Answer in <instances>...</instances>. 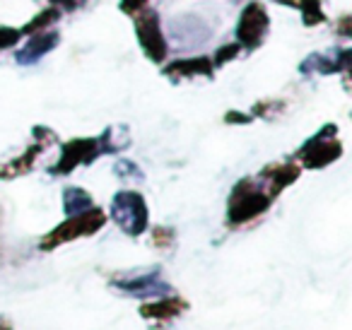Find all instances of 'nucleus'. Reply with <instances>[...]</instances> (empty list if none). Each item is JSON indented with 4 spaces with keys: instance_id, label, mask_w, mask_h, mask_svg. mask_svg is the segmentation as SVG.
I'll list each match as a JSON object with an SVG mask.
<instances>
[{
    "instance_id": "obj_1",
    "label": "nucleus",
    "mask_w": 352,
    "mask_h": 330,
    "mask_svg": "<svg viewBox=\"0 0 352 330\" xmlns=\"http://www.w3.org/2000/svg\"><path fill=\"white\" fill-rule=\"evenodd\" d=\"M270 203L273 198L265 190H261L254 179H241L232 188L230 203H227V224L239 227V224L251 222V219L261 217L270 208Z\"/></svg>"
},
{
    "instance_id": "obj_2",
    "label": "nucleus",
    "mask_w": 352,
    "mask_h": 330,
    "mask_svg": "<svg viewBox=\"0 0 352 330\" xmlns=\"http://www.w3.org/2000/svg\"><path fill=\"white\" fill-rule=\"evenodd\" d=\"M104 224H107V214L92 205V208L85 210V212L70 214V217L65 219V222H60L54 232L46 234L44 241L39 243V248L41 251H54V248L60 246V243L75 241V239H80V236H92V234H97Z\"/></svg>"
},
{
    "instance_id": "obj_3",
    "label": "nucleus",
    "mask_w": 352,
    "mask_h": 330,
    "mask_svg": "<svg viewBox=\"0 0 352 330\" xmlns=\"http://www.w3.org/2000/svg\"><path fill=\"white\" fill-rule=\"evenodd\" d=\"M111 217L128 236H140L145 234L150 222V210L140 193L135 190H118L111 200Z\"/></svg>"
},
{
    "instance_id": "obj_4",
    "label": "nucleus",
    "mask_w": 352,
    "mask_h": 330,
    "mask_svg": "<svg viewBox=\"0 0 352 330\" xmlns=\"http://www.w3.org/2000/svg\"><path fill=\"white\" fill-rule=\"evenodd\" d=\"M336 133H338V126L326 123L316 135L304 142L302 150L297 152V157L302 160V164L307 166V169H323V166L340 160L342 145H340V140H336Z\"/></svg>"
},
{
    "instance_id": "obj_5",
    "label": "nucleus",
    "mask_w": 352,
    "mask_h": 330,
    "mask_svg": "<svg viewBox=\"0 0 352 330\" xmlns=\"http://www.w3.org/2000/svg\"><path fill=\"white\" fill-rule=\"evenodd\" d=\"M111 287L121 292V294L133 296V299H160V296L174 294V287L160 277V267L116 277V280H111Z\"/></svg>"
},
{
    "instance_id": "obj_6",
    "label": "nucleus",
    "mask_w": 352,
    "mask_h": 330,
    "mask_svg": "<svg viewBox=\"0 0 352 330\" xmlns=\"http://www.w3.org/2000/svg\"><path fill=\"white\" fill-rule=\"evenodd\" d=\"M268 27H270V17H268L265 6L258 3V0H251V3L244 6V10H241V15H239V22H236V30H234L236 44L249 51L258 49V46L263 44L265 34H268Z\"/></svg>"
},
{
    "instance_id": "obj_7",
    "label": "nucleus",
    "mask_w": 352,
    "mask_h": 330,
    "mask_svg": "<svg viewBox=\"0 0 352 330\" xmlns=\"http://www.w3.org/2000/svg\"><path fill=\"white\" fill-rule=\"evenodd\" d=\"M135 17V36H138V44H140L142 54L152 60V63H164L166 58V39L162 34V27H160V15L155 10H147L142 8Z\"/></svg>"
},
{
    "instance_id": "obj_8",
    "label": "nucleus",
    "mask_w": 352,
    "mask_h": 330,
    "mask_svg": "<svg viewBox=\"0 0 352 330\" xmlns=\"http://www.w3.org/2000/svg\"><path fill=\"white\" fill-rule=\"evenodd\" d=\"M102 155V145H99V138H75V140L65 142L63 152H60L58 164H54L49 169L51 176L70 174L78 166L92 164L97 157Z\"/></svg>"
},
{
    "instance_id": "obj_9",
    "label": "nucleus",
    "mask_w": 352,
    "mask_h": 330,
    "mask_svg": "<svg viewBox=\"0 0 352 330\" xmlns=\"http://www.w3.org/2000/svg\"><path fill=\"white\" fill-rule=\"evenodd\" d=\"M350 49H336L333 54H311L299 63V73L302 75H338V73H350Z\"/></svg>"
},
{
    "instance_id": "obj_10",
    "label": "nucleus",
    "mask_w": 352,
    "mask_h": 330,
    "mask_svg": "<svg viewBox=\"0 0 352 330\" xmlns=\"http://www.w3.org/2000/svg\"><path fill=\"white\" fill-rule=\"evenodd\" d=\"M162 75L169 78L171 82H184V80H191V78H212L215 75V65L206 56H198V58H176L162 68Z\"/></svg>"
},
{
    "instance_id": "obj_11",
    "label": "nucleus",
    "mask_w": 352,
    "mask_h": 330,
    "mask_svg": "<svg viewBox=\"0 0 352 330\" xmlns=\"http://www.w3.org/2000/svg\"><path fill=\"white\" fill-rule=\"evenodd\" d=\"M58 44H60L58 32H46V30L34 32V34H30L27 44L15 54V60L20 65H34V63H39L44 56H49Z\"/></svg>"
},
{
    "instance_id": "obj_12",
    "label": "nucleus",
    "mask_w": 352,
    "mask_h": 330,
    "mask_svg": "<svg viewBox=\"0 0 352 330\" xmlns=\"http://www.w3.org/2000/svg\"><path fill=\"white\" fill-rule=\"evenodd\" d=\"M299 174H302L299 164H294V162H280V164L263 166V171L258 174V179H261V184L268 186L270 198H275L280 190H285L287 186H292L294 181L299 179Z\"/></svg>"
},
{
    "instance_id": "obj_13",
    "label": "nucleus",
    "mask_w": 352,
    "mask_h": 330,
    "mask_svg": "<svg viewBox=\"0 0 352 330\" xmlns=\"http://www.w3.org/2000/svg\"><path fill=\"white\" fill-rule=\"evenodd\" d=\"M171 36L182 41V46H196L210 39V27L196 15H182L171 22Z\"/></svg>"
},
{
    "instance_id": "obj_14",
    "label": "nucleus",
    "mask_w": 352,
    "mask_h": 330,
    "mask_svg": "<svg viewBox=\"0 0 352 330\" xmlns=\"http://www.w3.org/2000/svg\"><path fill=\"white\" fill-rule=\"evenodd\" d=\"M184 311H188V301L182 299V296L176 294H166L160 296L157 301L152 304H142L140 306V316L142 318H152V320H169L176 318V316H182Z\"/></svg>"
},
{
    "instance_id": "obj_15",
    "label": "nucleus",
    "mask_w": 352,
    "mask_h": 330,
    "mask_svg": "<svg viewBox=\"0 0 352 330\" xmlns=\"http://www.w3.org/2000/svg\"><path fill=\"white\" fill-rule=\"evenodd\" d=\"M44 150H46L44 142L36 140L34 145L27 147V150L22 152L20 157H15V160H8V162H0V181L17 179V176L27 174V171H32V166H34L36 157H39Z\"/></svg>"
},
{
    "instance_id": "obj_16",
    "label": "nucleus",
    "mask_w": 352,
    "mask_h": 330,
    "mask_svg": "<svg viewBox=\"0 0 352 330\" xmlns=\"http://www.w3.org/2000/svg\"><path fill=\"white\" fill-rule=\"evenodd\" d=\"M92 205H94L92 203V195H89L85 188H78V186H68V188L63 190V212H65V217L85 212V210H89Z\"/></svg>"
},
{
    "instance_id": "obj_17",
    "label": "nucleus",
    "mask_w": 352,
    "mask_h": 330,
    "mask_svg": "<svg viewBox=\"0 0 352 330\" xmlns=\"http://www.w3.org/2000/svg\"><path fill=\"white\" fill-rule=\"evenodd\" d=\"M294 8L302 12V20H304V25H307V27H314V25H321V22H326L321 0H297V3H294Z\"/></svg>"
},
{
    "instance_id": "obj_18",
    "label": "nucleus",
    "mask_w": 352,
    "mask_h": 330,
    "mask_svg": "<svg viewBox=\"0 0 352 330\" xmlns=\"http://www.w3.org/2000/svg\"><path fill=\"white\" fill-rule=\"evenodd\" d=\"M58 20H60V8L51 6V8H46V10H41L39 15L34 17V20H30V25H25L20 32H22V36H25V34H34V32L46 30L49 25H56Z\"/></svg>"
},
{
    "instance_id": "obj_19",
    "label": "nucleus",
    "mask_w": 352,
    "mask_h": 330,
    "mask_svg": "<svg viewBox=\"0 0 352 330\" xmlns=\"http://www.w3.org/2000/svg\"><path fill=\"white\" fill-rule=\"evenodd\" d=\"M113 174H116L118 179H133V181H142V179H145L142 169L135 164V162H131V160H116V164H113Z\"/></svg>"
},
{
    "instance_id": "obj_20",
    "label": "nucleus",
    "mask_w": 352,
    "mask_h": 330,
    "mask_svg": "<svg viewBox=\"0 0 352 330\" xmlns=\"http://www.w3.org/2000/svg\"><path fill=\"white\" fill-rule=\"evenodd\" d=\"M285 104L283 102H258L254 107V111H251V116L256 118H273V113L283 111Z\"/></svg>"
},
{
    "instance_id": "obj_21",
    "label": "nucleus",
    "mask_w": 352,
    "mask_h": 330,
    "mask_svg": "<svg viewBox=\"0 0 352 330\" xmlns=\"http://www.w3.org/2000/svg\"><path fill=\"white\" fill-rule=\"evenodd\" d=\"M239 51H241L239 44H227V46H222V49H217L215 58H212V65H225V63H230L232 58H236V56H239Z\"/></svg>"
},
{
    "instance_id": "obj_22",
    "label": "nucleus",
    "mask_w": 352,
    "mask_h": 330,
    "mask_svg": "<svg viewBox=\"0 0 352 330\" xmlns=\"http://www.w3.org/2000/svg\"><path fill=\"white\" fill-rule=\"evenodd\" d=\"M20 39H22L20 30H15V27H0V51L15 46Z\"/></svg>"
},
{
    "instance_id": "obj_23",
    "label": "nucleus",
    "mask_w": 352,
    "mask_h": 330,
    "mask_svg": "<svg viewBox=\"0 0 352 330\" xmlns=\"http://www.w3.org/2000/svg\"><path fill=\"white\" fill-rule=\"evenodd\" d=\"M174 243V229L171 227H157L155 229V239H152V246H171Z\"/></svg>"
},
{
    "instance_id": "obj_24",
    "label": "nucleus",
    "mask_w": 352,
    "mask_h": 330,
    "mask_svg": "<svg viewBox=\"0 0 352 330\" xmlns=\"http://www.w3.org/2000/svg\"><path fill=\"white\" fill-rule=\"evenodd\" d=\"M147 3H150V0H121L118 8H121L126 15H138L142 8H147Z\"/></svg>"
},
{
    "instance_id": "obj_25",
    "label": "nucleus",
    "mask_w": 352,
    "mask_h": 330,
    "mask_svg": "<svg viewBox=\"0 0 352 330\" xmlns=\"http://www.w3.org/2000/svg\"><path fill=\"white\" fill-rule=\"evenodd\" d=\"M225 121L227 123H241V126H244V123L254 121V116H251V113H241V111H227L225 113Z\"/></svg>"
},
{
    "instance_id": "obj_26",
    "label": "nucleus",
    "mask_w": 352,
    "mask_h": 330,
    "mask_svg": "<svg viewBox=\"0 0 352 330\" xmlns=\"http://www.w3.org/2000/svg\"><path fill=\"white\" fill-rule=\"evenodd\" d=\"M49 3H54L56 8H65V10H75V8L82 6L85 0H49Z\"/></svg>"
},
{
    "instance_id": "obj_27",
    "label": "nucleus",
    "mask_w": 352,
    "mask_h": 330,
    "mask_svg": "<svg viewBox=\"0 0 352 330\" xmlns=\"http://www.w3.org/2000/svg\"><path fill=\"white\" fill-rule=\"evenodd\" d=\"M347 25H350V15H345V17L340 20V34L345 36V39H350L352 32H350V27H347Z\"/></svg>"
}]
</instances>
